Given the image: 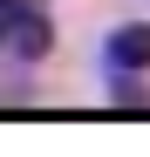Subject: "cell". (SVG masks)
<instances>
[{"instance_id": "7a4b0ae2", "label": "cell", "mask_w": 150, "mask_h": 157, "mask_svg": "<svg viewBox=\"0 0 150 157\" xmlns=\"http://www.w3.org/2000/svg\"><path fill=\"white\" fill-rule=\"evenodd\" d=\"M109 62L116 68H150V28H116L109 34Z\"/></svg>"}, {"instance_id": "6da1fadb", "label": "cell", "mask_w": 150, "mask_h": 157, "mask_svg": "<svg viewBox=\"0 0 150 157\" xmlns=\"http://www.w3.org/2000/svg\"><path fill=\"white\" fill-rule=\"evenodd\" d=\"M48 34L41 0H0V55H48Z\"/></svg>"}]
</instances>
